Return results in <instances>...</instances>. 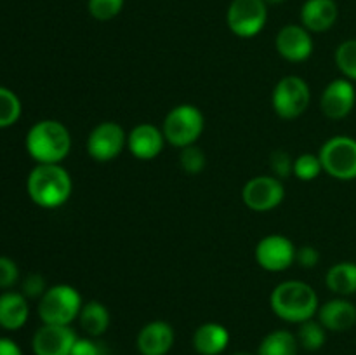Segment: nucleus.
<instances>
[{"mask_svg": "<svg viewBox=\"0 0 356 355\" xmlns=\"http://www.w3.org/2000/svg\"><path fill=\"white\" fill-rule=\"evenodd\" d=\"M73 181L61 164H37L26 178V194L42 209H58L70 200Z\"/></svg>", "mask_w": 356, "mask_h": 355, "instance_id": "1", "label": "nucleus"}, {"mask_svg": "<svg viewBox=\"0 0 356 355\" xmlns=\"http://www.w3.org/2000/svg\"><path fill=\"white\" fill-rule=\"evenodd\" d=\"M24 148L37 164H61L72 152V134L63 122L44 118L28 129Z\"/></svg>", "mask_w": 356, "mask_h": 355, "instance_id": "2", "label": "nucleus"}, {"mask_svg": "<svg viewBox=\"0 0 356 355\" xmlns=\"http://www.w3.org/2000/svg\"><path fill=\"white\" fill-rule=\"evenodd\" d=\"M270 306L278 319L301 324L318 313V294L302 281H285L275 285L270 294Z\"/></svg>", "mask_w": 356, "mask_h": 355, "instance_id": "3", "label": "nucleus"}, {"mask_svg": "<svg viewBox=\"0 0 356 355\" xmlns=\"http://www.w3.org/2000/svg\"><path fill=\"white\" fill-rule=\"evenodd\" d=\"M82 306V296L73 285L56 284L47 287L38 299L37 312L42 324L70 326L73 320L79 319Z\"/></svg>", "mask_w": 356, "mask_h": 355, "instance_id": "4", "label": "nucleus"}, {"mask_svg": "<svg viewBox=\"0 0 356 355\" xmlns=\"http://www.w3.org/2000/svg\"><path fill=\"white\" fill-rule=\"evenodd\" d=\"M205 129V117L202 110L195 104L183 103L174 106L165 115L162 124V132L165 141L176 148H186L197 145Z\"/></svg>", "mask_w": 356, "mask_h": 355, "instance_id": "5", "label": "nucleus"}, {"mask_svg": "<svg viewBox=\"0 0 356 355\" xmlns=\"http://www.w3.org/2000/svg\"><path fill=\"white\" fill-rule=\"evenodd\" d=\"M312 90L308 82L299 75L282 77L271 93V106L275 113L284 120H294L301 117L309 106Z\"/></svg>", "mask_w": 356, "mask_h": 355, "instance_id": "6", "label": "nucleus"}, {"mask_svg": "<svg viewBox=\"0 0 356 355\" xmlns=\"http://www.w3.org/2000/svg\"><path fill=\"white\" fill-rule=\"evenodd\" d=\"M323 173L339 181L356 180V139L351 136H334L318 152Z\"/></svg>", "mask_w": 356, "mask_h": 355, "instance_id": "7", "label": "nucleus"}, {"mask_svg": "<svg viewBox=\"0 0 356 355\" xmlns=\"http://www.w3.org/2000/svg\"><path fill=\"white\" fill-rule=\"evenodd\" d=\"M268 19V3L264 0H232L226 13V23L233 35L252 38L264 28Z\"/></svg>", "mask_w": 356, "mask_h": 355, "instance_id": "8", "label": "nucleus"}, {"mask_svg": "<svg viewBox=\"0 0 356 355\" xmlns=\"http://www.w3.org/2000/svg\"><path fill=\"white\" fill-rule=\"evenodd\" d=\"M127 134L118 122H101L89 132L87 153L96 162H110L127 148Z\"/></svg>", "mask_w": 356, "mask_h": 355, "instance_id": "9", "label": "nucleus"}, {"mask_svg": "<svg viewBox=\"0 0 356 355\" xmlns=\"http://www.w3.org/2000/svg\"><path fill=\"white\" fill-rule=\"evenodd\" d=\"M285 198V187L273 174L254 176L243 184L242 200L250 211L270 212L277 209Z\"/></svg>", "mask_w": 356, "mask_h": 355, "instance_id": "10", "label": "nucleus"}, {"mask_svg": "<svg viewBox=\"0 0 356 355\" xmlns=\"http://www.w3.org/2000/svg\"><path fill=\"white\" fill-rule=\"evenodd\" d=\"M296 249L289 237L271 233L257 242L254 256L257 265L266 271H285L296 263Z\"/></svg>", "mask_w": 356, "mask_h": 355, "instance_id": "11", "label": "nucleus"}, {"mask_svg": "<svg viewBox=\"0 0 356 355\" xmlns=\"http://www.w3.org/2000/svg\"><path fill=\"white\" fill-rule=\"evenodd\" d=\"M79 336L72 326L42 324L33 334L31 348L35 355H72Z\"/></svg>", "mask_w": 356, "mask_h": 355, "instance_id": "12", "label": "nucleus"}, {"mask_svg": "<svg viewBox=\"0 0 356 355\" xmlns=\"http://www.w3.org/2000/svg\"><path fill=\"white\" fill-rule=\"evenodd\" d=\"M356 104V89L348 79H336L323 89L320 108L330 120H343L353 111Z\"/></svg>", "mask_w": 356, "mask_h": 355, "instance_id": "13", "label": "nucleus"}, {"mask_svg": "<svg viewBox=\"0 0 356 355\" xmlns=\"http://www.w3.org/2000/svg\"><path fill=\"white\" fill-rule=\"evenodd\" d=\"M277 52L291 63H302L313 54L312 31L306 30L302 24H285L275 38Z\"/></svg>", "mask_w": 356, "mask_h": 355, "instance_id": "14", "label": "nucleus"}, {"mask_svg": "<svg viewBox=\"0 0 356 355\" xmlns=\"http://www.w3.org/2000/svg\"><path fill=\"white\" fill-rule=\"evenodd\" d=\"M162 129L153 124H138L127 134V150L139 160H153L162 153L165 146Z\"/></svg>", "mask_w": 356, "mask_h": 355, "instance_id": "15", "label": "nucleus"}, {"mask_svg": "<svg viewBox=\"0 0 356 355\" xmlns=\"http://www.w3.org/2000/svg\"><path fill=\"white\" fill-rule=\"evenodd\" d=\"M138 350L141 355H167L174 345V329L165 320H152L138 333Z\"/></svg>", "mask_w": 356, "mask_h": 355, "instance_id": "16", "label": "nucleus"}, {"mask_svg": "<svg viewBox=\"0 0 356 355\" xmlns=\"http://www.w3.org/2000/svg\"><path fill=\"white\" fill-rule=\"evenodd\" d=\"M339 9L336 0H306L301 7V24L312 33H323L336 24Z\"/></svg>", "mask_w": 356, "mask_h": 355, "instance_id": "17", "label": "nucleus"}, {"mask_svg": "<svg viewBox=\"0 0 356 355\" xmlns=\"http://www.w3.org/2000/svg\"><path fill=\"white\" fill-rule=\"evenodd\" d=\"M318 322L334 333L351 329L356 324V306L343 296L329 299L318 308Z\"/></svg>", "mask_w": 356, "mask_h": 355, "instance_id": "18", "label": "nucleus"}, {"mask_svg": "<svg viewBox=\"0 0 356 355\" xmlns=\"http://www.w3.org/2000/svg\"><path fill=\"white\" fill-rule=\"evenodd\" d=\"M30 305L23 292L3 291L0 294V327L6 331H17L28 322Z\"/></svg>", "mask_w": 356, "mask_h": 355, "instance_id": "19", "label": "nucleus"}, {"mask_svg": "<svg viewBox=\"0 0 356 355\" xmlns=\"http://www.w3.org/2000/svg\"><path fill=\"white\" fill-rule=\"evenodd\" d=\"M229 333L222 324L205 322L193 333V348L200 355H219L228 348Z\"/></svg>", "mask_w": 356, "mask_h": 355, "instance_id": "20", "label": "nucleus"}, {"mask_svg": "<svg viewBox=\"0 0 356 355\" xmlns=\"http://www.w3.org/2000/svg\"><path fill=\"white\" fill-rule=\"evenodd\" d=\"M325 285L329 291L337 296L356 294V263L353 261H339L327 270Z\"/></svg>", "mask_w": 356, "mask_h": 355, "instance_id": "21", "label": "nucleus"}, {"mask_svg": "<svg viewBox=\"0 0 356 355\" xmlns=\"http://www.w3.org/2000/svg\"><path fill=\"white\" fill-rule=\"evenodd\" d=\"M110 320L108 308L101 301H96V299L83 303L82 310H80V327L89 338L103 336L108 327H110Z\"/></svg>", "mask_w": 356, "mask_h": 355, "instance_id": "22", "label": "nucleus"}, {"mask_svg": "<svg viewBox=\"0 0 356 355\" xmlns=\"http://www.w3.org/2000/svg\"><path fill=\"white\" fill-rule=\"evenodd\" d=\"M298 350L299 343L296 334L287 329H277L263 338L257 355H298Z\"/></svg>", "mask_w": 356, "mask_h": 355, "instance_id": "23", "label": "nucleus"}, {"mask_svg": "<svg viewBox=\"0 0 356 355\" xmlns=\"http://www.w3.org/2000/svg\"><path fill=\"white\" fill-rule=\"evenodd\" d=\"M298 338L299 347L308 352H316L325 345L327 341V329L318 322V320H306V322L298 324Z\"/></svg>", "mask_w": 356, "mask_h": 355, "instance_id": "24", "label": "nucleus"}, {"mask_svg": "<svg viewBox=\"0 0 356 355\" xmlns=\"http://www.w3.org/2000/svg\"><path fill=\"white\" fill-rule=\"evenodd\" d=\"M23 113L19 96L9 87L0 86V129L13 127Z\"/></svg>", "mask_w": 356, "mask_h": 355, "instance_id": "25", "label": "nucleus"}, {"mask_svg": "<svg viewBox=\"0 0 356 355\" xmlns=\"http://www.w3.org/2000/svg\"><path fill=\"white\" fill-rule=\"evenodd\" d=\"M336 65L344 79L356 82V38H350L336 49Z\"/></svg>", "mask_w": 356, "mask_h": 355, "instance_id": "26", "label": "nucleus"}, {"mask_svg": "<svg viewBox=\"0 0 356 355\" xmlns=\"http://www.w3.org/2000/svg\"><path fill=\"white\" fill-rule=\"evenodd\" d=\"M322 173V160L315 153H302L294 159V176L299 181H313Z\"/></svg>", "mask_w": 356, "mask_h": 355, "instance_id": "27", "label": "nucleus"}, {"mask_svg": "<svg viewBox=\"0 0 356 355\" xmlns=\"http://www.w3.org/2000/svg\"><path fill=\"white\" fill-rule=\"evenodd\" d=\"M207 164V157H205L204 150L198 145H190L186 148H181L179 152V166L183 167L184 173L188 174H198L205 169Z\"/></svg>", "mask_w": 356, "mask_h": 355, "instance_id": "28", "label": "nucleus"}, {"mask_svg": "<svg viewBox=\"0 0 356 355\" xmlns=\"http://www.w3.org/2000/svg\"><path fill=\"white\" fill-rule=\"evenodd\" d=\"M124 3L125 0H89L87 9L94 19L110 21L122 13Z\"/></svg>", "mask_w": 356, "mask_h": 355, "instance_id": "29", "label": "nucleus"}, {"mask_svg": "<svg viewBox=\"0 0 356 355\" xmlns=\"http://www.w3.org/2000/svg\"><path fill=\"white\" fill-rule=\"evenodd\" d=\"M270 169L275 178L282 181L287 180L294 176V159L285 150H275L270 155Z\"/></svg>", "mask_w": 356, "mask_h": 355, "instance_id": "30", "label": "nucleus"}, {"mask_svg": "<svg viewBox=\"0 0 356 355\" xmlns=\"http://www.w3.org/2000/svg\"><path fill=\"white\" fill-rule=\"evenodd\" d=\"M17 281H19V268L16 261L9 256H0V289L10 291Z\"/></svg>", "mask_w": 356, "mask_h": 355, "instance_id": "31", "label": "nucleus"}, {"mask_svg": "<svg viewBox=\"0 0 356 355\" xmlns=\"http://www.w3.org/2000/svg\"><path fill=\"white\" fill-rule=\"evenodd\" d=\"M45 291H47V284H45V278L40 274L26 275L21 282V292L28 299H40Z\"/></svg>", "mask_w": 356, "mask_h": 355, "instance_id": "32", "label": "nucleus"}, {"mask_svg": "<svg viewBox=\"0 0 356 355\" xmlns=\"http://www.w3.org/2000/svg\"><path fill=\"white\" fill-rule=\"evenodd\" d=\"M72 355H106V348L96 338H79L73 345Z\"/></svg>", "mask_w": 356, "mask_h": 355, "instance_id": "33", "label": "nucleus"}, {"mask_svg": "<svg viewBox=\"0 0 356 355\" xmlns=\"http://www.w3.org/2000/svg\"><path fill=\"white\" fill-rule=\"evenodd\" d=\"M320 261V253L313 246H302L296 249V263L301 268H315Z\"/></svg>", "mask_w": 356, "mask_h": 355, "instance_id": "34", "label": "nucleus"}, {"mask_svg": "<svg viewBox=\"0 0 356 355\" xmlns=\"http://www.w3.org/2000/svg\"><path fill=\"white\" fill-rule=\"evenodd\" d=\"M0 355H23V350L10 338H0Z\"/></svg>", "mask_w": 356, "mask_h": 355, "instance_id": "35", "label": "nucleus"}, {"mask_svg": "<svg viewBox=\"0 0 356 355\" xmlns=\"http://www.w3.org/2000/svg\"><path fill=\"white\" fill-rule=\"evenodd\" d=\"M264 2H266L268 6H278V3L285 2V0H264Z\"/></svg>", "mask_w": 356, "mask_h": 355, "instance_id": "36", "label": "nucleus"}, {"mask_svg": "<svg viewBox=\"0 0 356 355\" xmlns=\"http://www.w3.org/2000/svg\"><path fill=\"white\" fill-rule=\"evenodd\" d=\"M233 355H252V354H247V352H236V354Z\"/></svg>", "mask_w": 356, "mask_h": 355, "instance_id": "37", "label": "nucleus"}]
</instances>
